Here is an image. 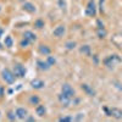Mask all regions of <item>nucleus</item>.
I'll return each instance as SVG.
<instances>
[{"mask_svg": "<svg viewBox=\"0 0 122 122\" xmlns=\"http://www.w3.org/2000/svg\"><path fill=\"white\" fill-rule=\"evenodd\" d=\"M1 78H3L4 82L7 83V84H14V83L16 82V79H17V77H16L15 73H14V71L10 70V68H7V67H5V68L1 71Z\"/></svg>", "mask_w": 122, "mask_h": 122, "instance_id": "obj_1", "label": "nucleus"}, {"mask_svg": "<svg viewBox=\"0 0 122 122\" xmlns=\"http://www.w3.org/2000/svg\"><path fill=\"white\" fill-rule=\"evenodd\" d=\"M121 61H122V59H121L118 55L114 54V55H109L107 57H105V59L103 60V62H104V65H105L106 67L111 68V67H114L116 64L121 62Z\"/></svg>", "mask_w": 122, "mask_h": 122, "instance_id": "obj_2", "label": "nucleus"}, {"mask_svg": "<svg viewBox=\"0 0 122 122\" xmlns=\"http://www.w3.org/2000/svg\"><path fill=\"white\" fill-rule=\"evenodd\" d=\"M84 14L88 17H95L97 16V4H95L94 0H89V1L87 3Z\"/></svg>", "mask_w": 122, "mask_h": 122, "instance_id": "obj_3", "label": "nucleus"}, {"mask_svg": "<svg viewBox=\"0 0 122 122\" xmlns=\"http://www.w3.org/2000/svg\"><path fill=\"white\" fill-rule=\"evenodd\" d=\"M12 71H14V73L17 78H23L26 76V72H27V70L26 67L22 65V64H18V62H15L14 66H12Z\"/></svg>", "mask_w": 122, "mask_h": 122, "instance_id": "obj_4", "label": "nucleus"}, {"mask_svg": "<svg viewBox=\"0 0 122 122\" xmlns=\"http://www.w3.org/2000/svg\"><path fill=\"white\" fill-rule=\"evenodd\" d=\"M51 34H53V37H55V38H57V39L64 38L65 34H66V25H64V23L57 25V26L53 29Z\"/></svg>", "mask_w": 122, "mask_h": 122, "instance_id": "obj_5", "label": "nucleus"}, {"mask_svg": "<svg viewBox=\"0 0 122 122\" xmlns=\"http://www.w3.org/2000/svg\"><path fill=\"white\" fill-rule=\"evenodd\" d=\"M61 93L65 94V95H67V97L71 98V99H73V98L76 97V90L73 89L72 86L68 84V83H64L62 86H61Z\"/></svg>", "mask_w": 122, "mask_h": 122, "instance_id": "obj_6", "label": "nucleus"}, {"mask_svg": "<svg viewBox=\"0 0 122 122\" xmlns=\"http://www.w3.org/2000/svg\"><path fill=\"white\" fill-rule=\"evenodd\" d=\"M104 111L106 112L107 116L114 117L115 120H122V110L118 107H111V109H104Z\"/></svg>", "mask_w": 122, "mask_h": 122, "instance_id": "obj_7", "label": "nucleus"}, {"mask_svg": "<svg viewBox=\"0 0 122 122\" xmlns=\"http://www.w3.org/2000/svg\"><path fill=\"white\" fill-rule=\"evenodd\" d=\"M57 100H59L60 105L62 106V107H68L71 105V103H72V99L68 98L65 94H62V93H59L57 94Z\"/></svg>", "mask_w": 122, "mask_h": 122, "instance_id": "obj_8", "label": "nucleus"}, {"mask_svg": "<svg viewBox=\"0 0 122 122\" xmlns=\"http://www.w3.org/2000/svg\"><path fill=\"white\" fill-rule=\"evenodd\" d=\"M15 112H16L17 120H20V121H26V118L28 117V110L26 107L18 106V107H16Z\"/></svg>", "mask_w": 122, "mask_h": 122, "instance_id": "obj_9", "label": "nucleus"}, {"mask_svg": "<svg viewBox=\"0 0 122 122\" xmlns=\"http://www.w3.org/2000/svg\"><path fill=\"white\" fill-rule=\"evenodd\" d=\"M22 10L27 14H36L37 12V5L30 3V1H26L22 4Z\"/></svg>", "mask_w": 122, "mask_h": 122, "instance_id": "obj_10", "label": "nucleus"}, {"mask_svg": "<svg viewBox=\"0 0 122 122\" xmlns=\"http://www.w3.org/2000/svg\"><path fill=\"white\" fill-rule=\"evenodd\" d=\"M30 87H32L33 89H37V90L43 89L45 87V82L40 78H34V79L30 81Z\"/></svg>", "mask_w": 122, "mask_h": 122, "instance_id": "obj_11", "label": "nucleus"}, {"mask_svg": "<svg viewBox=\"0 0 122 122\" xmlns=\"http://www.w3.org/2000/svg\"><path fill=\"white\" fill-rule=\"evenodd\" d=\"M38 53L40 55H44V56H48L51 54V48L46 44H39L38 45Z\"/></svg>", "mask_w": 122, "mask_h": 122, "instance_id": "obj_12", "label": "nucleus"}, {"mask_svg": "<svg viewBox=\"0 0 122 122\" xmlns=\"http://www.w3.org/2000/svg\"><path fill=\"white\" fill-rule=\"evenodd\" d=\"M37 67L40 71H44V72H46V71H49L51 68V66L48 64L46 60H37Z\"/></svg>", "mask_w": 122, "mask_h": 122, "instance_id": "obj_13", "label": "nucleus"}, {"mask_svg": "<svg viewBox=\"0 0 122 122\" xmlns=\"http://www.w3.org/2000/svg\"><path fill=\"white\" fill-rule=\"evenodd\" d=\"M22 37L26 38V39H28L30 43L37 42V34L33 32V30H25L23 34H22Z\"/></svg>", "mask_w": 122, "mask_h": 122, "instance_id": "obj_14", "label": "nucleus"}, {"mask_svg": "<svg viewBox=\"0 0 122 122\" xmlns=\"http://www.w3.org/2000/svg\"><path fill=\"white\" fill-rule=\"evenodd\" d=\"M36 115L38 117H44L46 115V107L44 104H38L36 106Z\"/></svg>", "mask_w": 122, "mask_h": 122, "instance_id": "obj_15", "label": "nucleus"}, {"mask_svg": "<svg viewBox=\"0 0 122 122\" xmlns=\"http://www.w3.org/2000/svg\"><path fill=\"white\" fill-rule=\"evenodd\" d=\"M81 88H82V90L84 92V93L88 95V97H94L95 95V90L92 88L89 84H86V83H83L82 86H81Z\"/></svg>", "mask_w": 122, "mask_h": 122, "instance_id": "obj_16", "label": "nucleus"}, {"mask_svg": "<svg viewBox=\"0 0 122 122\" xmlns=\"http://www.w3.org/2000/svg\"><path fill=\"white\" fill-rule=\"evenodd\" d=\"M111 42H112L117 48L122 49V33H117L111 38Z\"/></svg>", "mask_w": 122, "mask_h": 122, "instance_id": "obj_17", "label": "nucleus"}, {"mask_svg": "<svg viewBox=\"0 0 122 122\" xmlns=\"http://www.w3.org/2000/svg\"><path fill=\"white\" fill-rule=\"evenodd\" d=\"M28 104H29L30 106H37L38 104H40V98H39L37 94L29 95V98H28Z\"/></svg>", "mask_w": 122, "mask_h": 122, "instance_id": "obj_18", "label": "nucleus"}, {"mask_svg": "<svg viewBox=\"0 0 122 122\" xmlns=\"http://www.w3.org/2000/svg\"><path fill=\"white\" fill-rule=\"evenodd\" d=\"M33 27H34L36 29H38V30L43 29V28L45 27V21H44L43 18L38 17L37 20H34V22H33Z\"/></svg>", "mask_w": 122, "mask_h": 122, "instance_id": "obj_19", "label": "nucleus"}, {"mask_svg": "<svg viewBox=\"0 0 122 122\" xmlns=\"http://www.w3.org/2000/svg\"><path fill=\"white\" fill-rule=\"evenodd\" d=\"M79 53L82 55H84V56H92V48L89 45L84 44V45H82L79 48Z\"/></svg>", "mask_w": 122, "mask_h": 122, "instance_id": "obj_20", "label": "nucleus"}, {"mask_svg": "<svg viewBox=\"0 0 122 122\" xmlns=\"http://www.w3.org/2000/svg\"><path fill=\"white\" fill-rule=\"evenodd\" d=\"M4 46L5 48H7V49H11L12 46H14V38L11 37V36H6L5 38H4Z\"/></svg>", "mask_w": 122, "mask_h": 122, "instance_id": "obj_21", "label": "nucleus"}, {"mask_svg": "<svg viewBox=\"0 0 122 122\" xmlns=\"http://www.w3.org/2000/svg\"><path fill=\"white\" fill-rule=\"evenodd\" d=\"M106 36H107V30L105 29V27H103V28H97V37H98L99 39H104Z\"/></svg>", "mask_w": 122, "mask_h": 122, "instance_id": "obj_22", "label": "nucleus"}, {"mask_svg": "<svg viewBox=\"0 0 122 122\" xmlns=\"http://www.w3.org/2000/svg\"><path fill=\"white\" fill-rule=\"evenodd\" d=\"M76 46H77V43L73 42V40H67L65 43V48L67 50H73V49H76Z\"/></svg>", "mask_w": 122, "mask_h": 122, "instance_id": "obj_23", "label": "nucleus"}, {"mask_svg": "<svg viewBox=\"0 0 122 122\" xmlns=\"http://www.w3.org/2000/svg\"><path fill=\"white\" fill-rule=\"evenodd\" d=\"M30 44H32V43H30V42H29V40H28V39H26V38H23V37H22V39H21V40H20V43H18V45H20V48H22V49H25V48H27V46H29Z\"/></svg>", "mask_w": 122, "mask_h": 122, "instance_id": "obj_24", "label": "nucleus"}, {"mask_svg": "<svg viewBox=\"0 0 122 122\" xmlns=\"http://www.w3.org/2000/svg\"><path fill=\"white\" fill-rule=\"evenodd\" d=\"M6 118H7L9 121H16V120H17L16 112H15V111H12V110L7 111V114H6Z\"/></svg>", "mask_w": 122, "mask_h": 122, "instance_id": "obj_25", "label": "nucleus"}, {"mask_svg": "<svg viewBox=\"0 0 122 122\" xmlns=\"http://www.w3.org/2000/svg\"><path fill=\"white\" fill-rule=\"evenodd\" d=\"M59 121L60 122H71V121H75V117L73 116H70V115H66V116L59 117Z\"/></svg>", "mask_w": 122, "mask_h": 122, "instance_id": "obj_26", "label": "nucleus"}, {"mask_svg": "<svg viewBox=\"0 0 122 122\" xmlns=\"http://www.w3.org/2000/svg\"><path fill=\"white\" fill-rule=\"evenodd\" d=\"M46 61H48V64L51 66V67L56 64V59H55L54 56H51V55H48V56H46Z\"/></svg>", "mask_w": 122, "mask_h": 122, "instance_id": "obj_27", "label": "nucleus"}, {"mask_svg": "<svg viewBox=\"0 0 122 122\" xmlns=\"http://www.w3.org/2000/svg\"><path fill=\"white\" fill-rule=\"evenodd\" d=\"M57 5H59V7L62 10V11L66 12V7H67V5H66V1H65V0H57Z\"/></svg>", "mask_w": 122, "mask_h": 122, "instance_id": "obj_28", "label": "nucleus"}, {"mask_svg": "<svg viewBox=\"0 0 122 122\" xmlns=\"http://www.w3.org/2000/svg\"><path fill=\"white\" fill-rule=\"evenodd\" d=\"M4 97H5V89L1 84H0V100H3Z\"/></svg>", "mask_w": 122, "mask_h": 122, "instance_id": "obj_29", "label": "nucleus"}, {"mask_svg": "<svg viewBox=\"0 0 122 122\" xmlns=\"http://www.w3.org/2000/svg\"><path fill=\"white\" fill-rule=\"evenodd\" d=\"M84 118V114H77V116H75V121H81Z\"/></svg>", "mask_w": 122, "mask_h": 122, "instance_id": "obj_30", "label": "nucleus"}, {"mask_svg": "<svg viewBox=\"0 0 122 122\" xmlns=\"http://www.w3.org/2000/svg\"><path fill=\"white\" fill-rule=\"evenodd\" d=\"M103 27H105L104 26V23L103 22H101V20H97V28H103Z\"/></svg>", "mask_w": 122, "mask_h": 122, "instance_id": "obj_31", "label": "nucleus"}, {"mask_svg": "<svg viewBox=\"0 0 122 122\" xmlns=\"http://www.w3.org/2000/svg\"><path fill=\"white\" fill-rule=\"evenodd\" d=\"M92 59H93L95 65H99V56L98 55H92Z\"/></svg>", "mask_w": 122, "mask_h": 122, "instance_id": "obj_32", "label": "nucleus"}, {"mask_svg": "<svg viewBox=\"0 0 122 122\" xmlns=\"http://www.w3.org/2000/svg\"><path fill=\"white\" fill-rule=\"evenodd\" d=\"M26 121H36V118H34V117H32V116H29V115H28V117L26 118Z\"/></svg>", "mask_w": 122, "mask_h": 122, "instance_id": "obj_33", "label": "nucleus"}, {"mask_svg": "<svg viewBox=\"0 0 122 122\" xmlns=\"http://www.w3.org/2000/svg\"><path fill=\"white\" fill-rule=\"evenodd\" d=\"M3 33H4V29H3V28H0V37H1Z\"/></svg>", "mask_w": 122, "mask_h": 122, "instance_id": "obj_34", "label": "nucleus"}, {"mask_svg": "<svg viewBox=\"0 0 122 122\" xmlns=\"http://www.w3.org/2000/svg\"><path fill=\"white\" fill-rule=\"evenodd\" d=\"M3 46H4V44H0V50L3 49Z\"/></svg>", "mask_w": 122, "mask_h": 122, "instance_id": "obj_35", "label": "nucleus"}, {"mask_svg": "<svg viewBox=\"0 0 122 122\" xmlns=\"http://www.w3.org/2000/svg\"><path fill=\"white\" fill-rule=\"evenodd\" d=\"M1 10H3V7H1V5H0V12H1Z\"/></svg>", "mask_w": 122, "mask_h": 122, "instance_id": "obj_36", "label": "nucleus"}, {"mask_svg": "<svg viewBox=\"0 0 122 122\" xmlns=\"http://www.w3.org/2000/svg\"><path fill=\"white\" fill-rule=\"evenodd\" d=\"M0 118H1V111H0Z\"/></svg>", "mask_w": 122, "mask_h": 122, "instance_id": "obj_37", "label": "nucleus"}]
</instances>
